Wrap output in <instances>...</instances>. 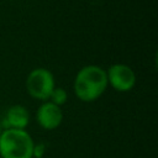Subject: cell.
I'll return each instance as SVG.
<instances>
[{
  "label": "cell",
  "instance_id": "1",
  "mask_svg": "<svg viewBox=\"0 0 158 158\" xmlns=\"http://www.w3.org/2000/svg\"><path fill=\"white\" fill-rule=\"evenodd\" d=\"M106 70L98 65L83 67L74 79V93L81 101H94L107 88Z\"/></svg>",
  "mask_w": 158,
  "mask_h": 158
},
{
  "label": "cell",
  "instance_id": "2",
  "mask_svg": "<svg viewBox=\"0 0 158 158\" xmlns=\"http://www.w3.org/2000/svg\"><path fill=\"white\" fill-rule=\"evenodd\" d=\"M33 139L26 130L5 128L0 135L1 158H32Z\"/></svg>",
  "mask_w": 158,
  "mask_h": 158
},
{
  "label": "cell",
  "instance_id": "3",
  "mask_svg": "<svg viewBox=\"0 0 158 158\" xmlns=\"http://www.w3.org/2000/svg\"><path fill=\"white\" fill-rule=\"evenodd\" d=\"M54 88V77L46 68H36L27 75V93L37 100H48Z\"/></svg>",
  "mask_w": 158,
  "mask_h": 158
},
{
  "label": "cell",
  "instance_id": "4",
  "mask_svg": "<svg viewBox=\"0 0 158 158\" xmlns=\"http://www.w3.org/2000/svg\"><path fill=\"white\" fill-rule=\"evenodd\" d=\"M107 84H110L117 91H128L136 84L135 72L126 64L116 63L112 64L107 72Z\"/></svg>",
  "mask_w": 158,
  "mask_h": 158
},
{
  "label": "cell",
  "instance_id": "5",
  "mask_svg": "<svg viewBox=\"0 0 158 158\" xmlns=\"http://www.w3.org/2000/svg\"><path fill=\"white\" fill-rule=\"evenodd\" d=\"M37 123L44 130H54L57 128L63 120V112L60 106L51 102L44 101L36 112Z\"/></svg>",
  "mask_w": 158,
  "mask_h": 158
},
{
  "label": "cell",
  "instance_id": "6",
  "mask_svg": "<svg viewBox=\"0 0 158 158\" xmlns=\"http://www.w3.org/2000/svg\"><path fill=\"white\" fill-rule=\"evenodd\" d=\"M30 121V114L27 109L22 105H12L5 114L1 125L5 128H16L25 130Z\"/></svg>",
  "mask_w": 158,
  "mask_h": 158
},
{
  "label": "cell",
  "instance_id": "7",
  "mask_svg": "<svg viewBox=\"0 0 158 158\" xmlns=\"http://www.w3.org/2000/svg\"><path fill=\"white\" fill-rule=\"evenodd\" d=\"M67 98H68L67 91L63 88H54L49 95V101L58 106H62L67 101Z\"/></svg>",
  "mask_w": 158,
  "mask_h": 158
},
{
  "label": "cell",
  "instance_id": "8",
  "mask_svg": "<svg viewBox=\"0 0 158 158\" xmlns=\"http://www.w3.org/2000/svg\"><path fill=\"white\" fill-rule=\"evenodd\" d=\"M46 151V144L44 143H38L33 144V151H32V158H42Z\"/></svg>",
  "mask_w": 158,
  "mask_h": 158
},
{
  "label": "cell",
  "instance_id": "9",
  "mask_svg": "<svg viewBox=\"0 0 158 158\" xmlns=\"http://www.w3.org/2000/svg\"><path fill=\"white\" fill-rule=\"evenodd\" d=\"M2 131H4V127H2V125H1V121H0V135L2 133Z\"/></svg>",
  "mask_w": 158,
  "mask_h": 158
}]
</instances>
